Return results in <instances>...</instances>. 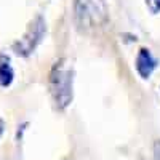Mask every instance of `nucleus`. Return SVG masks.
I'll return each mask as SVG.
<instances>
[{"label":"nucleus","mask_w":160,"mask_h":160,"mask_svg":"<svg viewBox=\"0 0 160 160\" xmlns=\"http://www.w3.org/2000/svg\"><path fill=\"white\" fill-rule=\"evenodd\" d=\"M72 85L74 71L69 69L64 61L56 62L50 74V93L59 111H64L72 102Z\"/></svg>","instance_id":"1"},{"label":"nucleus","mask_w":160,"mask_h":160,"mask_svg":"<svg viewBox=\"0 0 160 160\" xmlns=\"http://www.w3.org/2000/svg\"><path fill=\"white\" fill-rule=\"evenodd\" d=\"M109 18L104 0H75V22L80 29H95Z\"/></svg>","instance_id":"2"},{"label":"nucleus","mask_w":160,"mask_h":160,"mask_svg":"<svg viewBox=\"0 0 160 160\" xmlns=\"http://www.w3.org/2000/svg\"><path fill=\"white\" fill-rule=\"evenodd\" d=\"M45 32H47V26H45L43 18L42 16H37L31 22L28 32L22 35V38L13 45L15 53H16V55H19V56H29L31 53L37 48V45L42 42V38L45 37Z\"/></svg>","instance_id":"3"},{"label":"nucleus","mask_w":160,"mask_h":160,"mask_svg":"<svg viewBox=\"0 0 160 160\" xmlns=\"http://www.w3.org/2000/svg\"><path fill=\"white\" fill-rule=\"evenodd\" d=\"M136 71L139 74L141 78H149L152 75V72L155 71L157 68V59L152 56V53L148 50V48H141L138 51V56H136Z\"/></svg>","instance_id":"4"},{"label":"nucleus","mask_w":160,"mask_h":160,"mask_svg":"<svg viewBox=\"0 0 160 160\" xmlns=\"http://www.w3.org/2000/svg\"><path fill=\"white\" fill-rule=\"evenodd\" d=\"M15 72L8 64H0V87H8L13 82Z\"/></svg>","instance_id":"5"},{"label":"nucleus","mask_w":160,"mask_h":160,"mask_svg":"<svg viewBox=\"0 0 160 160\" xmlns=\"http://www.w3.org/2000/svg\"><path fill=\"white\" fill-rule=\"evenodd\" d=\"M148 10L152 13V15H157L160 13V0H144Z\"/></svg>","instance_id":"6"},{"label":"nucleus","mask_w":160,"mask_h":160,"mask_svg":"<svg viewBox=\"0 0 160 160\" xmlns=\"http://www.w3.org/2000/svg\"><path fill=\"white\" fill-rule=\"evenodd\" d=\"M154 157H155V160H160V139L155 141V144H154Z\"/></svg>","instance_id":"7"},{"label":"nucleus","mask_w":160,"mask_h":160,"mask_svg":"<svg viewBox=\"0 0 160 160\" xmlns=\"http://www.w3.org/2000/svg\"><path fill=\"white\" fill-rule=\"evenodd\" d=\"M3 131H5V122L2 118H0V138H2V135H3Z\"/></svg>","instance_id":"8"}]
</instances>
